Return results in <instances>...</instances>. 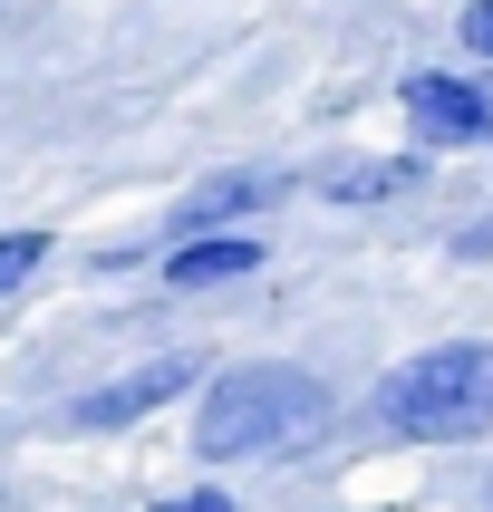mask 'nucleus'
I'll use <instances>...</instances> for the list:
<instances>
[{
  "instance_id": "obj_1",
  "label": "nucleus",
  "mask_w": 493,
  "mask_h": 512,
  "mask_svg": "<svg viewBox=\"0 0 493 512\" xmlns=\"http://www.w3.org/2000/svg\"><path fill=\"white\" fill-rule=\"evenodd\" d=\"M329 416V387L310 368H223L194 406V455L203 464H261L310 445Z\"/></svg>"
},
{
  "instance_id": "obj_2",
  "label": "nucleus",
  "mask_w": 493,
  "mask_h": 512,
  "mask_svg": "<svg viewBox=\"0 0 493 512\" xmlns=\"http://www.w3.org/2000/svg\"><path fill=\"white\" fill-rule=\"evenodd\" d=\"M377 426L406 435V445H464V435H484L493 426V348L484 339L416 348L377 387Z\"/></svg>"
},
{
  "instance_id": "obj_3",
  "label": "nucleus",
  "mask_w": 493,
  "mask_h": 512,
  "mask_svg": "<svg viewBox=\"0 0 493 512\" xmlns=\"http://www.w3.org/2000/svg\"><path fill=\"white\" fill-rule=\"evenodd\" d=\"M203 377V358H155V368H136V377H116V387H87L78 406H68V426H87V435H116V426H145L155 406H174L184 387Z\"/></svg>"
},
{
  "instance_id": "obj_4",
  "label": "nucleus",
  "mask_w": 493,
  "mask_h": 512,
  "mask_svg": "<svg viewBox=\"0 0 493 512\" xmlns=\"http://www.w3.org/2000/svg\"><path fill=\"white\" fill-rule=\"evenodd\" d=\"M406 126H416L426 145H484L493 136V97L474 78L426 68V78H406Z\"/></svg>"
},
{
  "instance_id": "obj_5",
  "label": "nucleus",
  "mask_w": 493,
  "mask_h": 512,
  "mask_svg": "<svg viewBox=\"0 0 493 512\" xmlns=\"http://www.w3.org/2000/svg\"><path fill=\"white\" fill-rule=\"evenodd\" d=\"M252 271H261V242H242V232H194V242H174V252H165V281L174 290L252 281Z\"/></svg>"
},
{
  "instance_id": "obj_6",
  "label": "nucleus",
  "mask_w": 493,
  "mask_h": 512,
  "mask_svg": "<svg viewBox=\"0 0 493 512\" xmlns=\"http://www.w3.org/2000/svg\"><path fill=\"white\" fill-rule=\"evenodd\" d=\"M261 194H271V174H213V184H194V194L174 203V242H194V232H232Z\"/></svg>"
},
{
  "instance_id": "obj_7",
  "label": "nucleus",
  "mask_w": 493,
  "mask_h": 512,
  "mask_svg": "<svg viewBox=\"0 0 493 512\" xmlns=\"http://www.w3.org/2000/svg\"><path fill=\"white\" fill-rule=\"evenodd\" d=\"M416 184V165H397V155H358V165H329L319 174V194L329 203H387V194H406Z\"/></svg>"
},
{
  "instance_id": "obj_8",
  "label": "nucleus",
  "mask_w": 493,
  "mask_h": 512,
  "mask_svg": "<svg viewBox=\"0 0 493 512\" xmlns=\"http://www.w3.org/2000/svg\"><path fill=\"white\" fill-rule=\"evenodd\" d=\"M39 261H49V232H0V300L39 281Z\"/></svg>"
},
{
  "instance_id": "obj_9",
  "label": "nucleus",
  "mask_w": 493,
  "mask_h": 512,
  "mask_svg": "<svg viewBox=\"0 0 493 512\" xmlns=\"http://www.w3.org/2000/svg\"><path fill=\"white\" fill-rule=\"evenodd\" d=\"M145 512H232V493H213V484H194V493H165V503H145Z\"/></svg>"
},
{
  "instance_id": "obj_10",
  "label": "nucleus",
  "mask_w": 493,
  "mask_h": 512,
  "mask_svg": "<svg viewBox=\"0 0 493 512\" xmlns=\"http://www.w3.org/2000/svg\"><path fill=\"white\" fill-rule=\"evenodd\" d=\"M464 49L493 58V0H474V10H464Z\"/></svg>"
}]
</instances>
